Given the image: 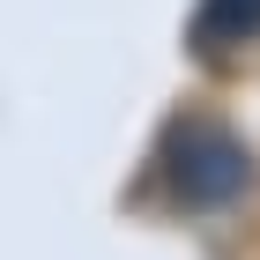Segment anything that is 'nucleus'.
<instances>
[{"label": "nucleus", "instance_id": "obj_2", "mask_svg": "<svg viewBox=\"0 0 260 260\" xmlns=\"http://www.w3.org/2000/svg\"><path fill=\"white\" fill-rule=\"evenodd\" d=\"M260 30V0H201V45H231Z\"/></svg>", "mask_w": 260, "mask_h": 260}, {"label": "nucleus", "instance_id": "obj_1", "mask_svg": "<svg viewBox=\"0 0 260 260\" xmlns=\"http://www.w3.org/2000/svg\"><path fill=\"white\" fill-rule=\"evenodd\" d=\"M253 179V156L238 149V134H223V126H201L186 119L179 134L164 141V186L186 201V208H231Z\"/></svg>", "mask_w": 260, "mask_h": 260}]
</instances>
